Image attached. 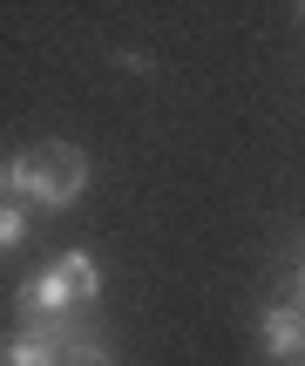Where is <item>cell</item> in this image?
<instances>
[{"label":"cell","instance_id":"obj_1","mask_svg":"<svg viewBox=\"0 0 305 366\" xmlns=\"http://www.w3.org/2000/svg\"><path fill=\"white\" fill-rule=\"evenodd\" d=\"M81 190H89V149H75V143H34L7 163V197L14 204L68 210Z\"/></svg>","mask_w":305,"mask_h":366},{"label":"cell","instance_id":"obj_2","mask_svg":"<svg viewBox=\"0 0 305 366\" xmlns=\"http://www.w3.org/2000/svg\"><path fill=\"white\" fill-rule=\"evenodd\" d=\"M68 340H75V319H21L0 340V366H61Z\"/></svg>","mask_w":305,"mask_h":366},{"label":"cell","instance_id":"obj_3","mask_svg":"<svg viewBox=\"0 0 305 366\" xmlns=\"http://www.w3.org/2000/svg\"><path fill=\"white\" fill-rule=\"evenodd\" d=\"M258 340H265V353L279 360V366H299L305 360V312H299L292 299L265 305V312H258Z\"/></svg>","mask_w":305,"mask_h":366},{"label":"cell","instance_id":"obj_4","mask_svg":"<svg viewBox=\"0 0 305 366\" xmlns=\"http://www.w3.org/2000/svg\"><path fill=\"white\" fill-rule=\"evenodd\" d=\"M14 312H27V319H75L81 305H75V292H68L61 264H48V272H34L21 292H14Z\"/></svg>","mask_w":305,"mask_h":366},{"label":"cell","instance_id":"obj_5","mask_svg":"<svg viewBox=\"0 0 305 366\" xmlns=\"http://www.w3.org/2000/svg\"><path fill=\"white\" fill-rule=\"evenodd\" d=\"M54 264H61V278H68V292H75V305H95V299H102V272H95L89 251H61Z\"/></svg>","mask_w":305,"mask_h":366},{"label":"cell","instance_id":"obj_6","mask_svg":"<svg viewBox=\"0 0 305 366\" xmlns=\"http://www.w3.org/2000/svg\"><path fill=\"white\" fill-rule=\"evenodd\" d=\"M61 366H116V353H109V340H95V332H75V340L61 346Z\"/></svg>","mask_w":305,"mask_h":366},{"label":"cell","instance_id":"obj_7","mask_svg":"<svg viewBox=\"0 0 305 366\" xmlns=\"http://www.w3.org/2000/svg\"><path fill=\"white\" fill-rule=\"evenodd\" d=\"M21 244H27V210L0 204V251H21Z\"/></svg>","mask_w":305,"mask_h":366},{"label":"cell","instance_id":"obj_8","mask_svg":"<svg viewBox=\"0 0 305 366\" xmlns=\"http://www.w3.org/2000/svg\"><path fill=\"white\" fill-rule=\"evenodd\" d=\"M292 305H299V312H305V258L292 264Z\"/></svg>","mask_w":305,"mask_h":366},{"label":"cell","instance_id":"obj_9","mask_svg":"<svg viewBox=\"0 0 305 366\" xmlns=\"http://www.w3.org/2000/svg\"><path fill=\"white\" fill-rule=\"evenodd\" d=\"M0 197H7V163H0Z\"/></svg>","mask_w":305,"mask_h":366},{"label":"cell","instance_id":"obj_10","mask_svg":"<svg viewBox=\"0 0 305 366\" xmlns=\"http://www.w3.org/2000/svg\"><path fill=\"white\" fill-rule=\"evenodd\" d=\"M299 21H305V0H299Z\"/></svg>","mask_w":305,"mask_h":366},{"label":"cell","instance_id":"obj_11","mask_svg":"<svg viewBox=\"0 0 305 366\" xmlns=\"http://www.w3.org/2000/svg\"><path fill=\"white\" fill-rule=\"evenodd\" d=\"M299 366H305V360H299Z\"/></svg>","mask_w":305,"mask_h":366}]
</instances>
